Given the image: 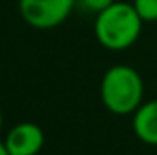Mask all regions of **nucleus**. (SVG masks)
Instances as JSON below:
<instances>
[{"mask_svg":"<svg viewBox=\"0 0 157 155\" xmlns=\"http://www.w3.org/2000/svg\"><path fill=\"white\" fill-rule=\"evenodd\" d=\"M2 128H4V113H2V108H0V133H2Z\"/></svg>","mask_w":157,"mask_h":155,"instance_id":"obj_9","label":"nucleus"},{"mask_svg":"<svg viewBox=\"0 0 157 155\" xmlns=\"http://www.w3.org/2000/svg\"><path fill=\"white\" fill-rule=\"evenodd\" d=\"M46 137L39 124L24 120L6 131L4 144L9 155H39L44 148Z\"/></svg>","mask_w":157,"mask_h":155,"instance_id":"obj_4","label":"nucleus"},{"mask_svg":"<svg viewBox=\"0 0 157 155\" xmlns=\"http://www.w3.org/2000/svg\"><path fill=\"white\" fill-rule=\"evenodd\" d=\"M132 130L141 142L157 146V99L144 100L135 110L132 115Z\"/></svg>","mask_w":157,"mask_h":155,"instance_id":"obj_5","label":"nucleus"},{"mask_svg":"<svg viewBox=\"0 0 157 155\" xmlns=\"http://www.w3.org/2000/svg\"><path fill=\"white\" fill-rule=\"evenodd\" d=\"M77 0H18L22 20L35 29H53L68 20Z\"/></svg>","mask_w":157,"mask_h":155,"instance_id":"obj_3","label":"nucleus"},{"mask_svg":"<svg viewBox=\"0 0 157 155\" xmlns=\"http://www.w3.org/2000/svg\"><path fill=\"white\" fill-rule=\"evenodd\" d=\"M115 0H77V4L82 7V9H86V11H90V13H101L102 9H106L108 6H112Z\"/></svg>","mask_w":157,"mask_h":155,"instance_id":"obj_7","label":"nucleus"},{"mask_svg":"<svg viewBox=\"0 0 157 155\" xmlns=\"http://www.w3.org/2000/svg\"><path fill=\"white\" fill-rule=\"evenodd\" d=\"M0 155H9L7 148H6V144H4V141H0Z\"/></svg>","mask_w":157,"mask_h":155,"instance_id":"obj_8","label":"nucleus"},{"mask_svg":"<svg viewBox=\"0 0 157 155\" xmlns=\"http://www.w3.org/2000/svg\"><path fill=\"white\" fill-rule=\"evenodd\" d=\"M143 22H157V0H132Z\"/></svg>","mask_w":157,"mask_h":155,"instance_id":"obj_6","label":"nucleus"},{"mask_svg":"<svg viewBox=\"0 0 157 155\" xmlns=\"http://www.w3.org/2000/svg\"><path fill=\"white\" fill-rule=\"evenodd\" d=\"M101 102L113 115H133L144 102V82L141 73L128 66L115 64L101 78Z\"/></svg>","mask_w":157,"mask_h":155,"instance_id":"obj_2","label":"nucleus"},{"mask_svg":"<svg viewBox=\"0 0 157 155\" xmlns=\"http://www.w3.org/2000/svg\"><path fill=\"white\" fill-rule=\"evenodd\" d=\"M143 18L132 2L115 0L95 15L93 33L97 42L108 51H124L132 47L143 31Z\"/></svg>","mask_w":157,"mask_h":155,"instance_id":"obj_1","label":"nucleus"}]
</instances>
